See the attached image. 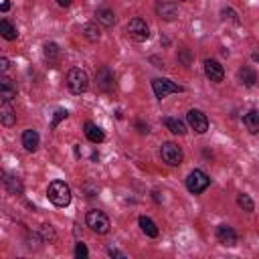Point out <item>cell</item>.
Returning <instances> with one entry per match:
<instances>
[{
	"instance_id": "6da1fadb",
	"label": "cell",
	"mask_w": 259,
	"mask_h": 259,
	"mask_svg": "<svg viewBox=\"0 0 259 259\" xmlns=\"http://www.w3.org/2000/svg\"><path fill=\"white\" fill-rule=\"evenodd\" d=\"M47 196H49V200H51L55 206L63 208V206H69L73 194H71V188H69L67 182H63V180H53V182L49 184V188H47Z\"/></svg>"
},
{
	"instance_id": "7a4b0ae2",
	"label": "cell",
	"mask_w": 259,
	"mask_h": 259,
	"mask_svg": "<svg viewBox=\"0 0 259 259\" xmlns=\"http://www.w3.org/2000/svg\"><path fill=\"white\" fill-rule=\"evenodd\" d=\"M85 223H87V227H89L93 233H97V235H105V233H109V229H111L109 217H107L103 210H97V208L87 210Z\"/></svg>"
},
{
	"instance_id": "3957f363",
	"label": "cell",
	"mask_w": 259,
	"mask_h": 259,
	"mask_svg": "<svg viewBox=\"0 0 259 259\" xmlns=\"http://www.w3.org/2000/svg\"><path fill=\"white\" fill-rule=\"evenodd\" d=\"M67 87L75 95L85 93L89 89V77H87V73L83 69H79V67L69 69V73H67Z\"/></svg>"
},
{
	"instance_id": "277c9868",
	"label": "cell",
	"mask_w": 259,
	"mask_h": 259,
	"mask_svg": "<svg viewBox=\"0 0 259 259\" xmlns=\"http://www.w3.org/2000/svg\"><path fill=\"white\" fill-rule=\"evenodd\" d=\"M125 30H127V36H130L132 40H136V42H144V40H148V36H150V26H148V22H146L142 16H134V18L127 22Z\"/></svg>"
},
{
	"instance_id": "5b68a950",
	"label": "cell",
	"mask_w": 259,
	"mask_h": 259,
	"mask_svg": "<svg viewBox=\"0 0 259 259\" xmlns=\"http://www.w3.org/2000/svg\"><path fill=\"white\" fill-rule=\"evenodd\" d=\"M208 184H210L208 174L202 172V170H198V168H194V170L188 174V178H186V188H188L190 194H200V192H204V190L208 188Z\"/></svg>"
},
{
	"instance_id": "8992f818",
	"label": "cell",
	"mask_w": 259,
	"mask_h": 259,
	"mask_svg": "<svg viewBox=\"0 0 259 259\" xmlns=\"http://www.w3.org/2000/svg\"><path fill=\"white\" fill-rule=\"evenodd\" d=\"M152 89H154V95H156L158 99H164V97H168L170 93H182V91H184L182 85H178V83H174V81H170V79H164V77L152 79Z\"/></svg>"
},
{
	"instance_id": "52a82bcc",
	"label": "cell",
	"mask_w": 259,
	"mask_h": 259,
	"mask_svg": "<svg viewBox=\"0 0 259 259\" xmlns=\"http://www.w3.org/2000/svg\"><path fill=\"white\" fill-rule=\"evenodd\" d=\"M160 156L168 166H180L184 160V154L180 150V146H176L174 142H164L160 146Z\"/></svg>"
},
{
	"instance_id": "ba28073f",
	"label": "cell",
	"mask_w": 259,
	"mask_h": 259,
	"mask_svg": "<svg viewBox=\"0 0 259 259\" xmlns=\"http://www.w3.org/2000/svg\"><path fill=\"white\" fill-rule=\"evenodd\" d=\"M186 123L190 125V130H194L196 134H204L208 130V117L200 111V109H190L186 113Z\"/></svg>"
},
{
	"instance_id": "9c48e42d",
	"label": "cell",
	"mask_w": 259,
	"mask_h": 259,
	"mask_svg": "<svg viewBox=\"0 0 259 259\" xmlns=\"http://www.w3.org/2000/svg\"><path fill=\"white\" fill-rule=\"evenodd\" d=\"M156 12L162 20L172 22L178 18V4L174 0H158L156 2Z\"/></svg>"
},
{
	"instance_id": "30bf717a",
	"label": "cell",
	"mask_w": 259,
	"mask_h": 259,
	"mask_svg": "<svg viewBox=\"0 0 259 259\" xmlns=\"http://www.w3.org/2000/svg\"><path fill=\"white\" fill-rule=\"evenodd\" d=\"M204 75L212 81V83H221L225 79V69L219 61L214 59H204Z\"/></svg>"
},
{
	"instance_id": "8fae6325",
	"label": "cell",
	"mask_w": 259,
	"mask_h": 259,
	"mask_svg": "<svg viewBox=\"0 0 259 259\" xmlns=\"http://www.w3.org/2000/svg\"><path fill=\"white\" fill-rule=\"evenodd\" d=\"M95 81H97V87H99L101 91H105V93L113 91V87H115V79H113V73H111L107 67H101V69L97 71V75H95Z\"/></svg>"
},
{
	"instance_id": "7c38bea8",
	"label": "cell",
	"mask_w": 259,
	"mask_h": 259,
	"mask_svg": "<svg viewBox=\"0 0 259 259\" xmlns=\"http://www.w3.org/2000/svg\"><path fill=\"white\" fill-rule=\"evenodd\" d=\"M217 241L221 245H227V247H233L237 243V233L233 231V227L229 225H219L217 227Z\"/></svg>"
},
{
	"instance_id": "4fadbf2b",
	"label": "cell",
	"mask_w": 259,
	"mask_h": 259,
	"mask_svg": "<svg viewBox=\"0 0 259 259\" xmlns=\"http://www.w3.org/2000/svg\"><path fill=\"white\" fill-rule=\"evenodd\" d=\"M20 142H22V146H24V150H26V152H36V150H38V144H40L38 132H36V130H32V127L24 130V132H22Z\"/></svg>"
},
{
	"instance_id": "5bb4252c",
	"label": "cell",
	"mask_w": 259,
	"mask_h": 259,
	"mask_svg": "<svg viewBox=\"0 0 259 259\" xmlns=\"http://www.w3.org/2000/svg\"><path fill=\"white\" fill-rule=\"evenodd\" d=\"M83 132H85V138H87L89 142H93V144H101V142L105 140V134H103V130H101L99 125H95L93 121H85V125H83Z\"/></svg>"
},
{
	"instance_id": "9a60e30c",
	"label": "cell",
	"mask_w": 259,
	"mask_h": 259,
	"mask_svg": "<svg viewBox=\"0 0 259 259\" xmlns=\"http://www.w3.org/2000/svg\"><path fill=\"white\" fill-rule=\"evenodd\" d=\"M0 121L6 127H12L16 123V111L10 105V101H2V105H0Z\"/></svg>"
},
{
	"instance_id": "2e32d148",
	"label": "cell",
	"mask_w": 259,
	"mask_h": 259,
	"mask_svg": "<svg viewBox=\"0 0 259 259\" xmlns=\"http://www.w3.org/2000/svg\"><path fill=\"white\" fill-rule=\"evenodd\" d=\"M0 97H2V101H10L16 97V85L12 79H8V77L0 79Z\"/></svg>"
},
{
	"instance_id": "e0dca14e",
	"label": "cell",
	"mask_w": 259,
	"mask_h": 259,
	"mask_svg": "<svg viewBox=\"0 0 259 259\" xmlns=\"http://www.w3.org/2000/svg\"><path fill=\"white\" fill-rule=\"evenodd\" d=\"M95 16H97V22H101L103 26H113L115 22H117V18H115V12L111 10V8H97V12H95Z\"/></svg>"
},
{
	"instance_id": "ac0fdd59",
	"label": "cell",
	"mask_w": 259,
	"mask_h": 259,
	"mask_svg": "<svg viewBox=\"0 0 259 259\" xmlns=\"http://www.w3.org/2000/svg\"><path fill=\"white\" fill-rule=\"evenodd\" d=\"M138 223H140V229H142V233H144L146 237H150V239H156V237H158L160 231H158L156 223H154L150 217H140Z\"/></svg>"
},
{
	"instance_id": "d6986e66",
	"label": "cell",
	"mask_w": 259,
	"mask_h": 259,
	"mask_svg": "<svg viewBox=\"0 0 259 259\" xmlns=\"http://www.w3.org/2000/svg\"><path fill=\"white\" fill-rule=\"evenodd\" d=\"M243 123L245 127L251 132V134H259V111L257 109H251L243 115Z\"/></svg>"
},
{
	"instance_id": "ffe728a7",
	"label": "cell",
	"mask_w": 259,
	"mask_h": 259,
	"mask_svg": "<svg viewBox=\"0 0 259 259\" xmlns=\"http://www.w3.org/2000/svg\"><path fill=\"white\" fill-rule=\"evenodd\" d=\"M2 182H4V188H6L10 194H22V182H20L16 176H12V174H6V172H4Z\"/></svg>"
},
{
	"instance_id": "44dd1931",
	"label": "cell",
	"mask_w": 259,
	"mask_h": 259,
	"mask_svg": "<svg viewBox=\"0 0 259 259\" xmlns=\"http://www.w3.org/2000/svg\"><path fill=\"white\" fill-rule=\"evenodd\" d=\"M237 75H239V81H241L245 87H253V85L257 83V73H255L251 67H241Z\"/></svg>"
},
{
	"instance_id": "7402d4cb",
	"label": "cell",
	"mask_w": 259,
	"mask_h": 259,
	"mask_svg": "<svg viewBox=\"0 0 259 259\" xmlns=\"http://www.w3.org/2000/svg\"><path fill=\"white\" fill-rule=\"evenodd\" d=\"M164 125H166V130H170L174 136H184V134H186V125H184V121H180L178 117H164Z\"/></svg>"
},
{
	"instance_id": "603a6c76",
	"label": "cell",
	"mask_w": 259,
	"mask_h": 259,
	"mask_svg": "<svg viewBox=\"0 0 259 259\" xmlns=\"http://www.w3.org/2000/svg\"><path fill=\"white\" fill-rule=\"evenodd\" d=\"M0 34H2V38H6V40H14V38L18 36V30H16V26H14L10 20L2 18V20H0Z\"/></svg>"
},
{
	"instance_id": "cb8c5ba5",
	"label": "cell",
	"mask_w": 259,
	"mask_h": 259,
	"mask_svg": "<svg viewBox=\"0 0 259 259\" xmlns=\"http://www.w3.org/2000/svg\"><path fill=\"white\" fill-rule=\"evenodd\" d=\"M81 32H83V36H85L89 42H97L99 36H101V32H99V28H97L95 22H85V24L81 26Z\"/></svg>"
},
{
	"instance_id": "d4e9b609",
	"label": "cell",
	"mask_w": 259,
	"mask_h": 259,
	"mask_svg": "<svg viewBox=\"0 0 259 259\" xmlns=\"http://www.w3.org/2000/svg\"><path fill=\"white\" fill-rule=\"evenodd\" d=\"M237 204H239V208H243L245 212H253V208H255L253 200H251V198H249V194H245V192L237 194Z\"/></svg>"
},
{
	"instance_id": "484cf974",
	"label": "cell",
	"mask_w": 259,
	"mask_h": 259,
	"mask_svg": "<svg viewBox=\"0 0 259 259\" xmlns=\"http://www.w3.org/2000/svg\"><path fill=\"white\" fill-rule=\"evenodd\" d=\"M59 55H61V49H59L57 42H47V45H45V57H47L49 61H57Z\"/></svg>"
},
{
	"instance_id": "4316f807",
	"label": "cell",
	"mask_w": 259,
	"mask_h": 259,
	"mask_svg": "<svg viewBox=\"0 0 259 259\" xmlns=\"http://www.w3.org/2000/svg\"><path fill=\"white\" fill-rule=\"evenodd\" d=\"M67 117H69V111H67V109H57L55 115H53V121H51V130H55V127L59 125V121H63V119H67Z\"/></svg>"
},
{
	"instance_id": "83f0119b",
	"label": "cell",
	"mask_w": 259,
	"mask_h": 259,
	"mask_svg": "<svg viewBox=\"0 0 259 259\" xmlns=\"http://www.w3.org/2000/svg\"><path fill=\"white\" fill-rule=\"evenodd\" d=\"M75 257H77V259H87V257H89V249H87L85 243L79 241V243L75 245Z\"/></svg>"
},
{
	"instance_id": "f1b7e54d",
	"label": "cell",
	"mask_w": 259,
	"mask_h": 259,
	"mask_svg": "<svg viewBox=\"0 0 259 259\" xmlns=\"http://www.w3.org/2000/svg\"><path fill=\"white\" fill-rule=\"evenodd\" d=\"M178 61H180L184 67H188V65H190V61H192V55H190V51L182 47V49L178 51Z\"/></svg>"
},
{
	"instance_id": "f546056e",
	"label": "cell",
	"mask_w": 259,
	"mask_h": 259,
	"mask_svg": "<svg viewBox=\"0 0 259 259\" xmlns=\"http://www.w3.org/2000/svg\"><path fill=\"white\" fill-rule=\"evenodd\" d=\"M40 233H42V239H45V241H51V243H53V241L57 239L51 225H42V227H40Z\"/></svg>"
},
{
	"instance_id": "4dcf8cb0",
	"label": "cell",
	"mask_w": 259,
	"mask_h": 259,
	"mask_svg": "<svg viewBox=\"0 0 259 259\" xmlns=\"http://www.w3.org/2000/svg\"><path fill=\"white\" fill-rule=\"evenodd\" d=\"M225 18H231L235 24H239V16H237V12L235 10H231V8H223V12H221Z\"/></svg>"
},
{
	"instance_id": "1f68e13d",
	"label": "cell",
	"mask_w": 259,
	"mask_h": 259,
	"mask_svg": "<svg viewBox=\"0 0 259 259\" xmlns=\"http://www.w3.org/2000/svg\"><path fill=\"white\" fill-rule=\"evenodd\" d=\"M107 255H109V257H119V259H125V257H127L123 251H119V249H113V247H109V249H107Z\"/></svg>"
},
{
	"instance_id": "d6a6232c",
	"label": "cell",
	"mask_w": 259,
	"mask_h": 259,
	"mask_svg": "<svg viewBox=\"0 0 259 259\" xmlns=\"http://www.w3.org/2000/svg\"><path fill=\"white\" fill-rule=\"evenodd\" d=\"M136 127H138V132H140V134H148V132H150L148 123H144V121H136Z\"/></svg>"
},
{
	"instance_id": "836d02e7",
	"label": "cell",
	"mask_w": 259,
	"mask_h": 259,
	"mask_svg": "<svg viewBox=\"0 0 259 259\" xmlns=\"http://www.w3.org/2000/svg\"><path fill=\"white\" fill-rule=\"evenodd\" d=\"M8 65H10V61H8V59H6V57H2V59H0V71H2V73H4V71H6V69H8Z\"/></svg>"
},
{
	"instance_id": "e575fe53",
	"label": "cell",
	"mask_w": 259,
	"mask_h": 259,
	"mask_svg": "<svg viewBox=\"0 0 259 259\" xmlns=\"http://www.w3.org/2000/svg\"><path fill=\"white\" fill-rule=\"evenodd\" d=\"M71 2H73V0H57V4H59L61 8H69V6H71Z\"/></svg>"
},
{
	"instance_id": "d590c367",
	"label": "cell",
	"mask_w": 259,
	"mask_h": 259,
	"mask_svg": "<svg viewBox=\"0 0 259 259\" xmlns=\"http://www.w3.org/2000/svg\"><path fill=\"white\" fill-rule=\"evenodd\" d=\"M0 8H2V12H6V10H8V8H10V2H8V0H4V2H2V6H0Z\"/></svg>"
},
{
	"instance_id": "8d00e7d4",
	"label": "cell",
	"mask_w": 259,
	"mask_h": 259,
	"mask_svg": "<svg viewBox=\"0 0 259 259\" xmlns=\"http://www.w3.org/2000/svg\"><path fill=\"white\" fill-rule=\"evenodd\" d=\"M251 59H253V61H257V63H259V53H253V55H251Z\"/></svg>"
},
{
	"instance_id": "74e56055",
	"label": "cell",
	"mask_w": 259,
	"mask_h": 259,
	"mask_svg": "<svg viewBox=\"0 0 259 259\" xmlns=\"http://www.w3.org/2000/svg\"><path fill=\"white\" fill-rule=\"evenodd\" d=\"M178 2H182V0H178Z\"/></svg>"
}]
</instances>
